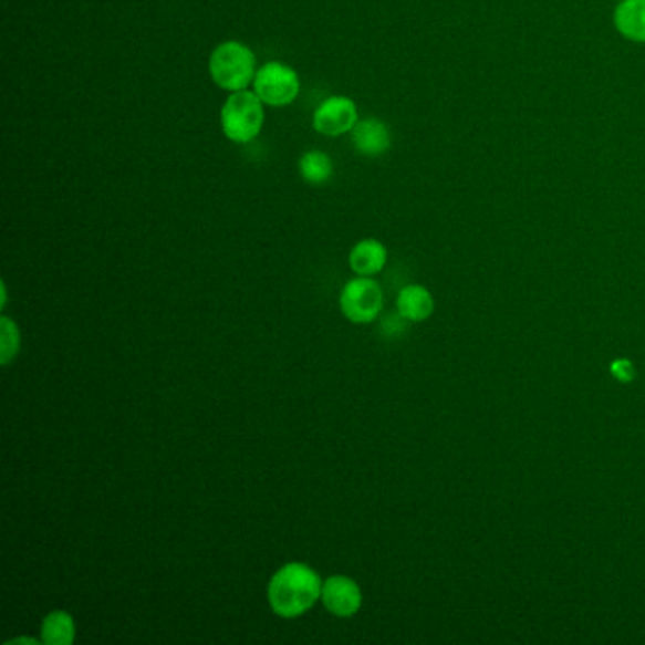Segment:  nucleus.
I'll return each mask as SVG.
<instances>
[{"label":"nucleus","mask_w":645,"mask_h":645,"mask_svg":"<svg viewBox=\"0 0 645 645\" xmlns=\"http://www.w3.org/2000/svg\"><path fill=\"white\" fill-rule=\"evenodd\" d=\"M254 92L263 101V105H292L301 90L300 76L292 66L281 61H269L260 66L254 76Z\"/></svg>","instance_id":"nucleus-4"},{"label":"nucleus","mask_w":645,"mask_h":645,"mask_svg":"<svg viewBox=\"0 0 645 645\" xmlns=\"http://www.w3.org/2000/svg\"><path fill=\"white\" fill-rule=\"evenodd\" d=\"M209 72L216 85L228 92H241L254 82L256 55L237 40L222 42L210 55Z\"/></svg>","instance_id":"nucleus-2"},{"label":"nucleus","mask_w":645,"mask_h":645,"mask_svg":"<svg viewBox=\"0 0 645 645\" xmlns=\"http://www.w3.org/2000/svg\"><path fill=\"white\" fill-rule=\"evenodd\" d=\"M322 580L303 562H290L271 578L268 586L269 606L279 617L293 620L309 612L322 596Z\"/></svg>","instance_id":"nucleus-1"},{"label":"nucleus","mask_w":645,"mask_h":645,"mask_svg":"<svg viewBox=\"0 0 645 645\" xmlns=\"http://www.w3.org/2000/svg\"><path fill=\"white\" fill-rule=\"evenodd\" d=\"M386 248L377 239H364L348 254V266L358 277H373L381 273L386 266Z\"/></svg>","instance_id":"nucleus-9"},{"label":"nucleus","mask_w":645,"mask_h":645,"mask_svg":"<svg viewBox=\"0 0 645 645\" xmlns=\"http://www.w3.org/2000/svg\"><path fill=\"white\" fill-rule=\"evenodd\" d=\"M300 175L314 186L326 184L333 176V162L324 152H306L300 159Z\"/></svg>","instance_id":"nucleus-13"},{"label":"nucleus","mask_w":645,"mask_h":645,"mask_svg":"<svg viewBox=\"0 0 645 645\" xmlns=\"http://www.w3.org/2000/svg\"><path fill=\"white\" fill-rule=\"evenodd\" d=\"M322 602L327 612L337 617H352L362 607V591L358 583L346 575L327 578L322 585Z\"/></svg>","instance_id":"nucleus-7"},{"label":"nucleus","mask_w":645,"mask_h":645,"mask_svg":"<svg viewBox=\"0 0 645 645\" xmlns=\"http://www.w3.org/2000/svg\"><path fill=\"white\" fill-rule=\"evenodd\" d=\"M615 27L625 39L645 42V0H623L615 8Z\"/></svg>","instance_id":"nucleus-11"},{"label":"nucleus","mask_w":645,"mask_h":645,"mask_svg":"<svg viewBox=\"0 0 645 645\" xmlns=\"http://www.w3.org/2000/svg\"><path fill=\"white\" fill-rule=\"evenodd\" d=\"M74 638H76V625H74L71 613L63 612V610L48 613L42 621V628H40L42 644L71 645Z\"/></svg>","instance_id":"nucleus-12"},{"label":"nucleus","mask_w":645,"mask_h":645,"mask_svg":"<svg viewBox=\"0 0 645 645\" xmlns=\"http://www.w3.org/2000/svg\"><path fill=\"white\" fill-rule=\"evenodd\" d=\"M20 352V332L8 316L0 320V362L8 365Z\"/></svg>","instance_id":"nucleus-14"},{"label":"nucleus","mask_w":645,"mask_h":645,"mask_svg":"<svg viewBox=\"0 0 645 645\" xmlns=\"http://www.w3.org/2000/svg\"><path fill=\"white\" fill-rule=\"evenodd\" d=\"M266 119L263 101L256 92H233L223 103L220 124L223 135L237 144L250 143L261 133Z\"/></svg>","instance_id":"nucleus-3"},{"label":"nucleus","mask_w":645,"mask_h":645,"mask_svg":"<svg viewBox=\"0 0 645 645\" xmlns=\"http://www.w3.org/2000/svg\"><path fill=\"white\" fill-rule=\"evenodd\" d=\"M358 124V108L352 98L333 95L314 111L313 127L320 135L341 137Z\"/></svg>","instance_id":"nucleus-6"},{"label":"nucleus","mask_w":645,"mask_h":645,"mask_svg":"<svg viewBox=\"0 0 645 645\" xmlns=\"http://www.w3.org/2000/svg\"><path fill=\"white\" fill-rule=\"evenodd\" d=\"M434 313V298L420 284L405 287L398 295V314L409 322H423Z\"/></svg>","instance_id":"nucleus-10"},{"label":"nucleus","mask_w":645,"mask_h":645,"mask_svg":"<svg viewBox=\"0 0 645 645\" xmlns=\"http://www.w3.org/2000/svg\"><path fill=\"white\" fill-rule=\"evenodd\" d=\"M40 642H42V639L15 638V639H12V642H8V645H10V644H40Z\"/></svg>","instance_id":"nucleus-15"},{"label":"nucleus","mask_w":645,"mask_h":645,"mask_svg":"<svg viewBox=\"0 0 645 645\" xmlns=\"http://www.w3.org/2000/svg\"><path fill=\"white\" fill-rule=\"evenodd\" d=\"M383 309V290L370 277L346 282L341 292V311L354 324H370Z\"/></svg>","instance_id":"nucleus-5"},{"label":"nucleus","mask_w":645,"mask_h":645,"mask_svg":"<svg viewBox=\"0 0 645 645\" xmlns=\"http://www.w3.org/2000/svg\"><path fill=\"white\" fill-rule=\"evenodd\" d=\"M352 143H354V148L362 156H383L391 148V129L386 127L385 122L375 119V117L360 119L358 124L354 125V129H352Z\"/></svg>","instance_id":"nucleus-8"}]
</instances>
